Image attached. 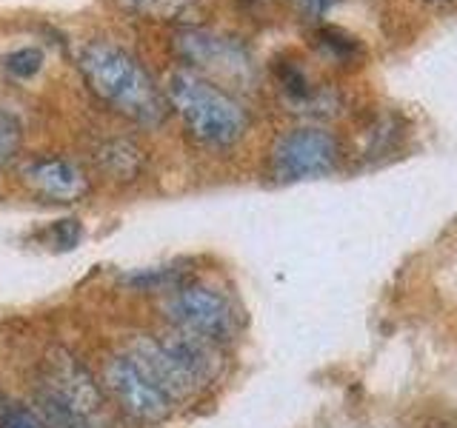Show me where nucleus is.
<instances>
[{
    "instance_id": "15",
    "label": "nucleus",
    "mask_w": 457,
    "mask_h": 428,
    "mask_svg": "<svg viewBox=\"0 0 457 428\" xmlns=\"http://www.w3.org/2000/svg\"><path fill=\"white\" fill-rule=\"evenodd\" d=\"M428 4H435V6H440V4H449V0H428Z\"/></svg>"
},
{
    "instance_id": "8",
    "label": "nucleus",
    "mask_w": 457,
    "mask_h": 428,
    "mask_svg": "<svg viewBox=\"0 0 457 428\" xmlns=\"http://www.w3.org/2000/svg\"><path fill=\"white\" fill-rule=\"evenodd\" d=\"M97 163L114 180H132L143 166V152L129 140H112L100 149Z\"/></svg>"
},
{
    "instance_id": "2",
    "label": "nucleus",
    "mask_w": 457,
    "mask_h": 428,
    "mask_svg": "<svg viewBox=\"0 0 457 428\" xmlns=\"http://www.w3.org/2000/svg\"><path fill=\"white\" fill-rule=\"evenodd\" d=\"M169 100L186 128L206 146H232L246 132V111L237 100L192 71L171 75Z\"/></svg>"
},
{
    "instance_id": "1",
    "label": "nucleus",
    "mask_w": 457,
    "mask_h": 428,
    "mask_svg": "<svg viewBox=\"0 0 457 428\" xmlns=\"http://www.w3.org/2000/svg\"><path fill=\"white\" fill-rule=\"evenodd\" d=\"M80 69L95 95H100L106 103L120 109L129 118L146 126H157L166 120V97L149 78V71L120 46H114L109 40L89 43L80 54Z\"/></svg>"
},
{
    "instance_id": "4",
    "label": "nucleus",
    "mask_w": 457,
    "mask_h": 428,
    "mask_svg": "<svg viewBox=\"0 0 457 428\" xmlns=\"http://www.w3.org/2000/svg\"><path fill=\"white\" fill-rule=\"evenodd\" d=\"M104 380L118 406L140 423H161L178 406L129 351L112 357Z\"/></svg>"
},
{
    "instance_id": "13",
    "label": "nucleus",
    "mask_w": 457,
    "mask_h": 428,
    "mask_svg": "<svg viewBox=\"0 0 457 428\" xmlns=\"http://www.w3.org/2000/svg\"><path fill=\"white\" fill-rule=\"evenodd\" d=\"M52 237H54L57 249H71L80 240V223L71 220V218L69 220H57L52 226Z\"/></svg>"
},
{
    "instance_id": "9",
    "label": "nucleus",
    "mask_w": 457,
    "mask_h": 428,
    "mask_svg": "<svg viewBox=\"0 0 457 428\" xmlns=\"http://www.w3.org/2000/svg\"><path fill=\"white\" fill-rule=\"evenodd\" d=\"M37 417L46 428H97L89 420H83L80 414L71 411L61 397H54L46 385L37 391Z\"/></svg>"
},
{
    "instance_id": "11",
    "label": "nucleus",
    "mask_w": 457,
    "mask_h": 428,
    "mask_svg": "<svg viewBox=\"0 0 457 428\" xmlns=\"http://www.w3.org/2000/svg\"><path fill=\"white\" fill-rule=\"evenodd\" d=\"M18 143H21V128L14 123L12 114H6L0 109V163H6L9 157L18 152Z\"/></svg>"
},
{
    "instance_id": "12",
    "label": "nucleus",
    "mask_w": 457,
    "mask_h": 428,
    "mask_svg": "<svg viewBox=\"0 0 457 428\" xmlns=\"http://www.w3.org/2000/svg\"><path fill=\"white\" fill-rule=\"evenodd\" d=\"M0 428H46V425L40 423V417H37L35 411L12 406V408L4 414V420H0Z\"/></svg>"
},
{
    "instance_id": "5",
    "label": "nucleus",
    "mask_w": 457,
    "mask_h": 428,
    "mask_svg": "<svg viewBox=\"0 0 457 428\" xmlns=\"http://www.w3.org/2000/svg\"><path fill=\"white\" fill-rule=\"evenodd\" d=\"M337 140L318 126H303L286 132L271 149V171L278 180L323 177L337 166Z\"/></svg>"
},
{
    "instance_id": "6",
    "label": "nucleus",
    "mask_w": 457,
    "mask_h": 428,
    "mask_svg": "<svg viewBox=\"0 0 457 428\" xmlns=\"http://www.w3.org/2000/svg\"><path fill=\"white\" fill-rule=\"evenodd\" d=\"M46 366H49L46 389L54 397H61L83 420H89L95 425V420L106 408V397H104V389H100V383L92 377V371L66 349H54L46 357Z\"/></svg>"
},
{
    "instance_id": "10",
    "label": "nucleus",
    "mask_w": 457,
    "mask_h": 428,
    "mask_svg": "<svg viewBox=\"0 0 457 428\" xmlns=\"http://www.w3.org/2000/svg\"><path fill=\"white\" fill-rule=\"evenodd\" d=\"M43 66V52L35 49V46H26V49H18L6 57V69L9 75L14 78H35Z\"/></svg>"
},
{
    "instance_id": "14",
    "label": "nucleus",
    "mask_w": 457,
    "mask_h": 428,
    "mask_svg": "<svg viewBox=\"0 0 457 428\" xmlns=\"http://www.w3.org/2000/svg\"><path fill=\"white\" fill-rule=\"evenodd\" d=\"M303 4V9H309L312 14H323L326 9H332L337 0H300Z\"/></svg>"
},
{
    "instance_id": "3",
    "label": "nucleus",
    "mask_w": 457,
    "mask_h": 428,
    "mask_svg": "<svg viewBox=\"0 0 457 428\" xmlns=\"http://www.w3.org/2000/svg\"><path fill=\"white\" fill-rule=\"evenodd\" d=\"M169 317L186 334H195L206 342H228L237 334V311L228 297L204 283H180L166 300Z\"/></svg>"
},
{
    "instance_id": "7",
    "label": "nucleus",
    "mask_w": 457,
    "mask_h": 428,
    "mask_svg": "<svg viewBox=\"0 0 457 428\" xmlns=\"http://www.w3.org/2000/svg\"><path fill=\"white\" fill-rule=\"evenodd\" d=\"M23 180L32 192L49 200H61V203L78 200L89 189L80 166L71 163L69 157H40V160H29L23 166Z\"/></svg>"
}]
</instances>
